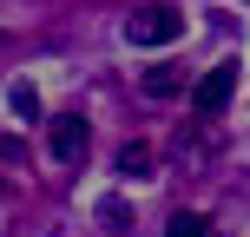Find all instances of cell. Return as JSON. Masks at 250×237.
I'll return each mask as SVG.
<instances>
[{
    "mask_svg": "<svg viewBox=\"0 0 250 237\" xmlns=\"http://www.w3.org/2000/svg\"><path fill=\"white\" fill-rule=\"evenodd\" d=\"M230 92H237V66H211V73L191 86V112H198V119H217L230 106Z\"/></svg>",
    "mask_w": 250,
    "mask_h": 237,
    "instance_id": "7a4b0ae2",
    "label": "cell"
},
{
    "mask_svg": "<svg viewBox=\"0 0 250 237\" xmlns=\"http://www.w3.org/2000/svg\"><path fill=\"white\" fill-rule=\"evenodd\" d=\"M165 237H224V224H211L204 211H178L171 224H165Z\"/></svg>",
    "mask_w": 250,
    "mask_h": 237,
    "instance_id": "277c9868",
    "label": "cell"
},
{
    "mask_svg": "<svg viewBox=\"0 0 250 237\" xmlns=\"http://www.w3.org/2000/svg\"><path fill=\"white\" fill-rule=\"evenodd\" d=\"M119 172H132V178H151V145H125V151H119Z\"/></svg>",
    "mask_w": 250,
    "mask_h": 237,
    "instance_id": "8992f818",
    "label": "cell"
},
{
    "mask_svg": "<svg viewBox=\"0 0 250 237\" xmlns=\"http://www.w3.org/2000/svg\"><path fill=\"white\" fill-rule=\"evenodd\" d=\"M86 145H92V125L79 119V112H60V119H53V158H60V165H79Z\"/></svg>",
    "mask_w": 250,
    "mask_h": 237,
    "instance_id": "3957f363",
    "label": "cell"
},
{
    "mask_svg": "<svg viewBox=\"0 0 250 237\" xmlns=\"http://www.w3.org/2000/svg\"><path fill=\"white\" fill-rule=\"evenodd\" d=\"M178 33H185V13L165 7V0H151V7H138V13H125V40H132V46H171Z\"/></svg>",
    "mask_w": 250,
    "mask_h": 237,
    "instance_id": "6da1fadb",
    "label": "cell"
},
{
    "mask_svg": "<svg viewBox=\"0 0 250 237\" xmlns=\"http://www.w3.org/2000/svg\"><path fill=\"white\" fill-rule=\"evenodd\" d=\"M178 86H185V73H178V66H151V73H145V92H151V99H171Z\"/></svg>",
    "mask_w": 250,
    "mask_h": 237,
    "instance_id": "5b68a950",
    "label": "cell"
},
{
    "mask_svg": "<svg viewBox=\"0 0 250 237\" xmlns=\"http://www.w3.org/2000/svg\"><path fill=\"white\" fill-rule=\"evenodd\" d=\"M99 224H105V231H132V217H125L119 198H105V204H99Z\"/></svg>",
    "mask_w": 250,
    "mask_h": 237,
    "instance_id": "ba28073f",
    "label": "cell"
},
{
    "mask_svg": "<svg viewBox=\"0 0 250 237\" xmlns=\"http://www.w3.org/2000/svg\"><path fill=\"white\" fill-rule=\"evenodd\" d=\"M7 99H13V112H20V119H40V92L26 86V79H20V86L7 92Z\"/></svg>",
    "mask_w": 250,
    "mask_h": 237,
    "instance_id": "52a82bcc",
    "label": "cell"
}]
</instances>
